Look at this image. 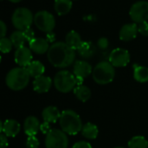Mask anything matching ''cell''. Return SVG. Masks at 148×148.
<instances>
[{
    "mask_svg": "<svg viewBox=\"0 0 148 148\" xmlns=\"http://www.w3.org/2000/svg\"><path fill=\"white\" fill-rule=\"evenodd\" d=\"M138 24L135 23H127L123 25L120 30L119 37L121 41L128 42L134 39L138 34Z\"/></svg>",
    "mask_w": 148,
    "mask_h": 148,
    "instance_id": "12",
    "label": "cell"
},
{
    "mask_svg": "<svg viewBox=\"0 0 148 148\" xmlns=\"http://www.w3.org/2000/svg\"><path fill=\"white\" fill-rule=\"evenodd\" d=\"M29 78L30 75L26 68H14L8 72L5 77V83L11 90L19 91L27 87Z\"/></svg>",
    "mask_w": 148,
    "mask_h": 148,
    "instance_id": "2",
    "label": "cell"
},
{
    "mask_svg": "<svg viewBox=\"0 0 148 148\" xmlns=\"http://www.w3.org/2000/svg\"><path fill=\"white\" fill-rule=\"evenodd\" d=\"M0 130L7 137H16L20 132V124L15 120H6L4 122L1 121Z\"/></svg>",
    "mask_w": 148,
    "mask_h": 148,
    "instance_id": "15",
    "label": "cell"
},
{
    "mask_svg": "<svg viewBox=\"0 0 148 148\" xmlns=\"http://www.w3.org/2000/svg\"><path fill=\"white\" fill-rule=\"evenodd\" d=\"M8 139L7 136L4 134H1L0 135V148H6L8 147Z\"/></svg>",
    "mask_w": 148,
    "mask_h": 148,
    "instance_id": "35",
    "label": "cell"
},
{
    "mask_svg": "<svg viewBox=\"0 0 148 148\" xmlns=\"http://www.w3.org/2000/svg\"><path fill=\"white\" fill-rule=\"evenodd\" d=\"M59 121L62 130L69 135H75L82 132L83 126L81 117L73 110H64L61 114Z\"/></svg>",
    "mask_w": 148,
    "mask_h": 148,
    "instance_id": "3",
    "label": "cell"
},
{
    "mask_svg": "<svg viewBox=\"0 0 148 148\" xmlns=\"http://www.w3.org/2000/svg\"><path fill=\"white\" fill-rule=\"evenodd\" d=\"M128 148H148V141L143 136H134L129 140Z\"/></svg>",
    "mask_w": 148,
    "mask_h": 148,
    "instance_id": "27",
    "label": "cell"
},
{
    "mask_svg": "<svg viewBox=\"0 0 148 148\" xmlns=\"http://www.w3.org/2000/svg\"><path fill=\"white\" fill-rule=\"evenodd\" d=\"M32 51L29 48L23 46L18 48L15 51L14 59L17 65L23 68H26L32 62Z\"/></svg>",
    "mask_w": 148,
    "mask_h": 148,
    "instance_id": "11",
    "label": "cell"
},
{
    "mask_svg": "<svg viewBox=\"0 0 148 148\" xmlns=\"http://www.w3.org/2000/svg\"><path fill=\"white\" fill-rule=\"evenodd\" d=\"M10 39L11 40V42L13 43V46L16 49H18V48H21V47L24 46L25 42H27L23 32L22 30H17V29L16 31H14L10 35Z\"/></svg>",
    "mask_w": 148,
    "mask_h": 148,
    "instance_id": "26",
    "label": "cell"
},
{
    "mask_svg": "<svg viewBox=\"0 0 148 148\" xmlns=\"http://www.w3.org/2000/svg\"><path fill=\"white\" fill-rule=\"evenodd\" d=\"M79 56L84 59L93 57L96 53V47L91 42H83L77 49Z\"/></svg>",
    "mask_w": 148,
    "mask_h": 148,
    "instance_id": "19",
    "label": "cell"
},
{
    "mask_svg": "<svg viewBox=\"0 0 148 148\" xmlns=\"http://www.w3.org/2000/svg\"><path fill=\"white\" fill-rule=\"evenodd\" d=\"M138 31L140 35L148 36V23L147 22H143L139 23L138 25Z\"/></svg>",
    "mask_w": 148,
    "mask_h": 148,
    "instance_id": "30",
    "label": "cell"
},
{
    "mask_svg": "<svg viewBox=\"0 0 148 148\" xmlns=\"http://www.w3.org/2000/svg\"><path fill=\"white\" fill-rule=\"evenodd\" d=\"M108 62L116 68L126 67L130 62V54L125 49L116 48L110 53Z\"/></svg>",
    "mask_w": 148,
    "mask_h": 148,
    "instance_id": "10",
    "label": "cell"
},
{
    "mask_svg": "<svg viewBox=\"0 0 148 148\" xmlns=\"http://www.w3.org/2000/svg\"><path fill=\"white\" fill-rule=\"evenodd\" d=\"M108 45H109V42H108V38H106V37H101L97 42V46L101 49H108Z\"/></svg>",
    "mask_w": 148,
    "mask_h": 148,
    "instance_id": "32",
    "label": "cell"
},
{
    "mask_svg": "<svg viewBox=\"0 0 148 148\" xmlns=\"http://www.w3.org/2000/svg\"><path fill=\"white\" fill-rule=\"evenodd\" d=\"M51 127L49 125V122H43L41 124V127H40V131L43 134H48L50 131H51Z\"/></svg>",
    "mask_w": 148,
    "mask_h": 148,
    "instance_id": "33",
    "label": "cell"
},
{
    "mask_svg": "<svg viewBox=\"0 0 148 148\" xmlns=\"http://www.w3.org/2000/svg\"><path fill=\"white\" fill-rule=\"evenodd\" d=\"M26 69L29 72L30 77H33V78H37L39 76H42L43 75V73L45 72L44 65L39 61H32L26 67Z\"/></svg>",
    "mask_w": 148,
    "mask_h": 148,
    "instance_id": "20",
    "label": "cell"
},
{
    "mask_svg": "<svg viewBox=\"0 0 148 148\" xmlns=\"http://www.w3.org/2000/svg\"><path fill=\"white\" fill-rule=\"evenodd\" d=\"M26 146L28 148H38L40 146V142L36 136H28Z\"/></svg>",
    "mask_w": 148,
    "mask_h": 148,
    "instance_id": "29",
    "label": "cell"
},
{
    "mask_svg": "<svg viewBox=\"0 0 148 148\" xmlns=\"http://www.w3.org/2000/svg\"><path fill=\"white\" fill-rule=\"evenodd\" d=\"M75 81H76V86H81V85H83V81L84 79L83 78H81V77H76L75 76Z\"/></svg>",
    "mask_w": 148,
    "mask_h": 148,
    "instance_id": "37",
    "label": "cell"
},
{
    "mask_svg": "<svg viewBox=\"0 0 148 148\" xmlns=\"http://www.w3.org/2000/svg\"><path fill=\"white\" fill-rule=\"evenodd\" d=\"M47 57L52 66L63 69L75 62V50L70 48L66 42H56L50 45Z\"/></svg>",
    "mask_w": 148,
    "mask_h": 148,
    "instance_id": "1",
    "label": "cell"
},
{
    "mask_svg": "<svg viewBox=\"0 0 148 148\" xmlns=\"http://www.w3.org/2000/svg\"><path fill=\"white\" fill-rule=\"evenodd\" d=\"M11 22L17 30L23 31L30 28L31 24L34 23V16L28 8L20 7L14 10L11 16Z\"/></svg>",
    "mask_w": 148,
    "mask_h": 148,
    "instance_id": "6",
    "label": "cell"
},
{
    "mask_svg": "<svg viewBox=\"0 0 148 148\" xmlns=\"http://www.w3.org/2000/svg\"><path fill=\"white\" fill-rule=\"evenodd\" d=\"M93 79L100 85H106L113 82L115 76L114 67L108 61L99 62L93 69Z\"/></svg>",
    "mask_w": 148,
    "mask_h": 148,
    "instance_id": "4",
    "label": "cell"
},
{
    "mask_svg": "<svg viewBox=\"0 0 148 148\" xmlns=\"http://www.w3.org/2000/svg\"><path fill=\"white\" fill-rule=\"evenodd\" d=\"M134 77L135 81L145 83L148 82V68L144 66H140L135 64L134 70Z\"/></svg>",
    "mask_w": 148,
    "mask_h": 148,
    "instance_id": "25",
    "label": "cell"
},
{
    "mask_svg": "<svg viewBox=\"0 0 148 148\" xmlns=\"http://www.w3.org/2000/svg\"><path fill=\"white\" fill-rule=\"evenodd\" d=\"M73 72H74L73 74L76 77H81L84 79L88 75H90L91 73H93V69H92V66L88 62L79 60L75 62Z\"/></svg>",
    "mask_w": 148,
    "mask_h": 148,
    "instance_id": "14",
    "label": "cell"
},
{
    "mask_svg": "<svg viewBox=\"0 0 148 148\" xmlns=\"http://www.w3.org/2000/svg\"><path fill=\"white\" fill-rule=\"evenodd\" d=\"M81 133L84 138H86L88 140H95L98 136L99 130H98V127L96 125L88 122L85 125H83Z\"/></svg>",
    "mask_w": 148,
    "mask_h": 148,
    "instance_id": "23",
    "label": "cell"
},
{
    "mask_svg": "<svg viewBox=\"0 0 148 148\" xmlns=\"http://www.w3.org/2000/svg\"><path fill=\"white\" fill-rule=\"evenodd\" d=\"M23 34H24V36L26 38V41L28 42H29L31 40H33L35 38V34H34V31L31 28H29V29H26L24 30H23Z\"/></svg>",
    "mask_w": 148,
    "mask_h": 148,
    "instance_id": "31",
    "label": "cell"
},
{
    "mask_svg": "<svg viewBox=\"0 0 148 148\" xmlns=\"http://www.w3.org/2000/svg\"><path fill=\"white\" fill-rule=\"evenodd\" d=\"M72 148H92V146L87 141H78L74 144Z\"/></svg>",
    "mask_w": 148,
    "mask_h": 148,
    "instance_id": "34",
    "label": "cell"
},
{
    "mask_svg": "<svg viewBox=\"0 0 148 148\" xmlns=\"http://www.w3.org/2000/svg\"><path fill=\"white\" fill-rule=\"evenodd\" d=\"M65 42L73 49L77 50L79 47L82 45V43L83 42V41L82 40V37L78 32L75 30H71L66 35Z\"/></svg>",
    "mask_w": 148,
    "mask_h": 148,
    "instance_id": "21",
    "label": "cell"
},
{
    "mask_svg": "<svg viewBox=\"0 0 148 148\" xmlns=\"http://www.w3.org/2000/svg\"><path fill=\"white\" fill-rule=\"evenodd\" d=\"M60 111L56 107L54 106H49L46 107L42 112V117L45 122L49 123H56L58 120H60L61 117Z\"/></svg>",
    "mask_w": 148,
    "mask_h": 148,
    "instance_id": "18",
    "label": "cell"
},
{
    "mask_svg": "<svg viewBox=\"0 0 148 148\" xmlns=\"http://www.w3.org/2000/svg\"><path fill=\"white\" fill-rule=\"evenodd\" d=\"M72 5V0H55L54 8L59 16H63L71 10Z\"/></svg>",
    "mask_w": 148,
    "mask_h": 148,
    "instance_id": "22",
    "label": "cell"
},
{
    "mask_svg": "<svg viewBox=\"0 0 148 148\" xmlns=\"http://www.w3.org/2000/svg\"><path fill=\"white\" fill-rule=\"evenodd\" d=\"M131 19L135 23H140L148 20V2L139 1L134 3L129 11Z\"/></svg>",
    "mask_w": 148,
    "mask_h": 148,
    "instance_id": "9",
    "label": "cell"
},
{
    "mask_svg": "<svg viewBox=\"0 0 148 148\" xmlns=\"http://www.w3.org/2000/svg\"><path fill=\"white\" fill-rule=\"evenodd\" d=\"M34 23L39 30L49 33L52 32L56 27V19L50 12L47 10H40L34 16Z\"/></svg>",
    "mask_w": 148,
    "mask_h": 148,
    "instance_id": "7",
    "label": "cell"
},
{
    "mask_svg": "<svg viewBox=\"0 0 148 148\" xmlns=\"http://www.w3.org/2000/svg\"><path fill=\"white\" fill-rule=\"evenodd\" d=\"M10 2H11V3H19V2H21L22 0H9Z\"/></svg>",
    "mask_w": 148,
    "mask_h": 148,
    "instance_id": "38",
    "label": "cell"
},
{
    "mask_svg": "<svg viewBox=\"0 0 148 148\" xmlns=\"http://www.w3.org/2000/svg\"><path fill=\"white\" fill-rule=\"evenodd\" d=\"M74 94L76 96V98L82 102L88 101L91 97V90L88 87L85 85L75 87L74 89Z\"/></svg>",
    "mask_w": 148,
    "mask_h": 148,
    "instance_id": "24",
    "label": "cell"
},
{
    "mask_svg": "<svg viewBox=\"0 0 148 148\" xmlns=\"http://www.w3.org/2000/svg\"><path fill=\"white\" fill-rule=\"evenodd\" d=\"M68 134L60 129H52L45 138L46 148H68Z\"/></svg>",
    "mask_w": 148,
    "mask_h": 148,
    "instance_id": "8",
    "label": "cell"
},
{
    "mask_svg": "<svg viewBox=\"0 0 148 148\" xmlns=\"http://www.w3.org/2000/svg\"><path fill=\"white\" fill-rule=\"evenodd\" d=\"M52 83L53 82L50 77L42 75L37 78H35L33 82V89L38 94L46 93L50 89Z\"/></svg>",
    "mask_w": 148,
    "mask_h": 148,
    "instance_id": "17",
    "label": "cell"
},
{
    "mask_svg": "<svg viewBox=\"0 0 148 148\" xmlns=\"http://www.w3.org/2000/svg\"><path fill=\"white\" fill-rule=\"evenodd\" d=\"M49 47L50 46L49 44V41L45 38L35 37L33 40H31L29 42V48L31 49L32 52L37 55H42L48 53Z\"/></svg>",
    "mask_w": 148,
    "mask_h": 148,
    "instance_id": "13",
    "label": "cell"
},
{
    "mask_svg": "<svg viewBox=\"0 0 148 148\" xmlns=\"http://www.w3.org/2000/svg\"><path fill=\"white\" fill-rule=\"evenodd\" d=\"M13 48L11 40L8 37H1L0 40V50L3 54L9 53Z\"/></svg>",
    "mask_w": 148,
    "mask_h": 148,
    "instance_id": "28",
    "label": "cell"
},
{
    "mask_svg": "<svg viewBox=\"0 0 148 148\" xmlns=\"http://www.w3.org/2000/svg\"><path fill=\"white\" fill-rule=\"evenodd\" d=\"M114 148H125V147H114Z\"/></svg>",
    "mask_w": 148,
    "mask_h": 148,
    "instance_id": "39",
    "label": "cell"
},
{
    "mask_svg": "<svg viewBox=\"0 0 148 148\" xmlns=\"http://www.w3.org/2000/svg\"><path fill=\"white\" fill-rule=\"evenodd\" d=\"M54 86L61 93H69L75 89L76 86L75 75L68 70H61L57 72L53 81Z\"/></svg>",
    "mask_w": 148,
    "mask_h": 148,
    "instance_id": "5",
    "label": "cell"
},
{
    "mask_svg": "<svg viewBox=\"0 0 148 148\" xmlns=\"http://www.w3.org/2000/svg\"><path fill=\"white\" fill-rule=\"evenodd\" d=\"M0 28H1V37H5V35L7 32V27H6V24L3 23V21L0 22Z\"/></svg>",
    "mask_w": 148,
    "mask_h": 148,
    "instance_id": "36",
    "label": "cell"
},
{
    "mask_svg": "<svg viewBox=\"0 0 148 148\" xmlns=\"http://www.w3.org/2000/svg\"><path fill=\"white\" fill-rule=\"evenodd\" d=\"M40 121L35 116H29L23 122V130L28 136H36L40 131Z\"/></svg>",
    "mask_w": 148,
    "mask_h": 148,
    "instance_id": "16",
    "label": "cell"
}]
</instances>
